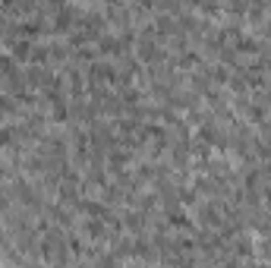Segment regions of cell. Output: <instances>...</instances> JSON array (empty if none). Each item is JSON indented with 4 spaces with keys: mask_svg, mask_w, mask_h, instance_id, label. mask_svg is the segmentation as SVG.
<instances>
[{
    "mask_svg": "<svg viewBox=\"0 0 271 268\" xmlns=\"http://www.w3.org/2000/svg\"><path fill=\"white\" fill-rule=\"evenodd\" d=\"M171 224H177V227H183V224H186V218H183L180 212H177V214H171Z\"/></svg>",
    "mask_w": 271,
    "mask_h": 268,
    "instance_id": "1",
    "label": "cell"
}]
</instances>
